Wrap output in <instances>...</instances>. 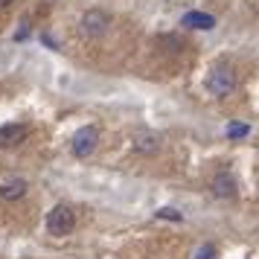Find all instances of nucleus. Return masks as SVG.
I'll return each instance as SVG.
<instances>
[{
	"label": "nucleus",
	"instance_id": "3",
	"mask_svg": "<svg viewBox=\"0 0 259 259\" xmlns=\"http://www.w3.org/2000/svg\"><path fill=\"white\" fill-rule=\"evenodd\" d=\"M96 146H99V128H96V125H82V128L73 134L70 152L76 154L79 160H84V157H91V154L96 152Z\"/></svg>",
	"mask_w": 259,
	"mask_h": 259
},
{
	"label": "nucleus",
	"instance_id": "10",
	"mask_svg": "<svg viewBox=\"0 0 259 259\" xmlns=\"http://www.w3.org/2000/svg\"><path fill=\"white\" fill-rule=\"evenodd\" d=\"M195 259H219V253H215V247L212 245H204L195 250Z\"/></svg>",
	"mask_w": 259,
	"mask_h": 259
},
{
	"label": "nucleus",
	"instance_id": "11",
	"mask_svg": "<svg viewBox=\"0 0 259 259\" xmlns=\"http://www.w3.org/2000/svg\"><path fill=\"white\" fill-rule=\"evenodd\" d=\"M157 219H169V222H181L184 215L178 210H172V207H163V210H157Z\"/></svg>",
	"mask_w": 259,
	"mask_h": 259
},
{
	"label": "nucleus",
	"instance_id": "7",
	"mask_svg": "<svg viewBox=\"0 0 259 259\" xmlns=\"http://www.w3.org/2000/svg\"><path fill=\"white\" fill-rule=\"evenodd\" d=\"M26 189H29V184H26L24 178L12 175V178H6V181L0 184V198L3 201H18V198L26 195Z\"/></svg>",
	"mask_w": 259,
	"mask_h": 259
},
{
	"label": "nucleus",
	"instance_id": "12",
	"mask_svg": "<svg viewBox=\"0 0 259 259\" xmlns=\"http://www.w3.org/2000/svg\"><path fill=\"white\" fill-rule=\"evenodd\" d=\"M247 125H230V128H227V137H233V140H239V137H245L247 134Z\"/></svg>",
	"mask_w": 259,
	"mask_h": 259
},
{
	"label": "nucleus",
	"instance_id": "2",
	"mask_svg": "<svg viewBox=\"0 0 259 259\" xmlns=\"http://www.w3.org/2000/svg\"><path fill=\"white\" fill-rule=\"evenodd\" d=\"M76 227V210L70 204H56L47 215V230L50 236H70Z\"/></svg>",
	"mask_w": 259,
	"mask_h": 259
},
{
	"label": "nucleus",
	"instance_id": "9",
	"mask_svg": "<svg viewBox=\"0 0 259 259\" xmlns=\"http://www.w3.org/2000/svg\"><path fill=\"white\" fill-rule=\"evenodd\" d=\"M181 26H189V29H212L215 26V18L207 12H187L181 18Z\"/></svg>",
	"mask_w": 259,
	"mask_h": 259
},
{
	"label": "nucleus",
	"instance_id": "6",
	"mask_svg": "<svg viewBox=\"0 0 259 259\" xmlns=\"http://www.w3.org/2000/svg\"><path fill=\"white\" fill-rule=\"evenodd\" d=\"M26 128L24 122H6V125H0V149H15V146H21L26 140Z\"/></svg>",
	"mask_w": 259,
	"mask_h": 259
},
{
	"label": "nucleus",
	"instance_id": "4",
	"mask_svg": "<svg viewBox=\"0 0 259 259\" xmlns=\"http://www.w3.org/2000/svg\"><path fill=\"white\" fill-rule=\"evenodd\" d=\"M79 26H82V35L99 38V35H105L108 29H111V15L102 12V9H88V12L82 15Z\"/></svg>",
	"mask_w": 259,
	"mask_h": 259
},
{
	"label": "nucleus",
	"instance_id": "1",
	"mask_svg": "<svg viewBox=\"0 0 259 259\" xmlns=\"http://www.w3.org/2000/svg\"><path fill=\"white\" fill-rule=\"evenodd\" d=\"M239 88V79H236V70L233 67H227V64H219V67H212L210 76H207V91L212 96H230Z\"/></svg>",
	"mask_w": 259,
	"mask_h": 259
},
{
	"label": "nucleus",
	"instance_id": "13",
	"mask_svg": "<svg viewBox=\"0 0 259 259\" xmlns=\"http://www.w3.org/2000/svg\"><path fill=\"white\" fill-rule=\"evenodd\" d=\"M12 3H15V0H0V9H9Z\"/></svg>",
	"mask_w": 259,
	"mask_h": 259
},
{
	"label": "nucleus",
	"instance_id": "8",
	"mask_svg": "<svg viewBox=\"0 0 259 259\" xmlns=\"http://www.w3.org/2000/svg\"><path fill=\"white\" fill-rule=\"evenodd\" d=\"M212 195L215 198H236V181L227 172H219L212 178Z\"/></svg>",
	"mask_w": 259,
	"mask_h": 259
},
{
	"label": "nucleus",
	"instance_id": "5",
	"mask_svg": "<svg viewBox=\"0 0 259 259\" xmlns=\"http://www.w3.org/2000/svg\"><path fill=\"white\" fill-rule=\"evenodd\" d=\"M160 134L157 131H134V137H131V149L137 154H157V149H160Z\"/></svg>",
	"mask_w": 259,
	"mask_h": 259
}]
</instances>
